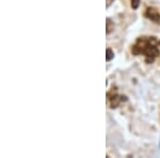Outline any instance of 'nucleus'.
<instances>
[{
    "instance_id": "nucleus-1",
    "label": "nucleus",
    "mask_w": 160,
    "mask_h": 158,
    "mask_svg": "<svg viewBox=\"0 0 160 158\" xmlns=\"http://www.w3.org/2000/svg\"><path fill=\"white\" fill-rule=\"evenodd\" d=\"M131 51L135 56H145L146 62L152 63L154 59L159 56V49L157 48V38L154 37H140L132 46Z\"/></svg>"
},
{
    "instance_id": "nucleus-2",
    "label": "nucleus",
    "mask_w": 160,
    "mask_h": 158,
    "mask_svg": "<svg viewBox=\"0 0 160 158\" xmlns=\"http://www.w3.org/2000/svg\"><path fill=\"white\" fill-rule=\"evenodd\" d=\"M122 97L121 95L118 94L117 92V89L114 90V91H111V92H108L107 94V99L108 102H109V105H110V108H112V109H114V108H118V106H120V104L122 103Z\"/></svg>"
},
{
    "instance_id": "nucleus-3",
    "label": "nucleus",
    "mask_w": 160,
    "mask_h": 158,
    "mask_svg": "<svg viewBox=\"0 0 160 158\" xmlns=\"http://www.w3.org/2000/svg\"><path fill=\"white\" fill-rule=\"evenodd\" d=\"M144 16L146 18H148L149 20H152L153 23L160 25V13L158 12V10L154 7H148V9L144 12Z\"/></svg>"
},
{
    "instance_id": "nucleus-4",
    "label": "nucleus",
    "mask_w": 160,
    "mask_h": 158,
    "mask_svg": "<svg viewBox=\"0 0 160 158\" xmlns=\"http://www.w3.org/2000/svg\"><path fill=\"white\" fill-rule=\"evenodd\" d=\"M113 29H114L113 23L111 22L110 18H107V22H106V33H107V34H110V33L113 31Z\"/></svg>"
},
{
    "instance_id": "nucleus-5",
    "label": "nucleus",
    "mask_w": 160,
    "mask_h": 158,
    "mask_svg": "<svg viewBox=\"0 0 160 158\" xmlns=\"http://www.w3.org/2000/svg\"><path fill=\"white\" fill-rule=\"evenodd\" d=\"M113 58H114V53H113V50L111 48H107V50H106V60H107V62H109L112 60Z\"/></svg>"
},
{
    "instance_id": "nucleus-6",
    "label": "nucleus",
    "mask_w": 160,
    "mask_h": 158,
    "mask_svg": "<svg viewBox=\"0 0 160 158\" xmlns=\"http://www.w3.org/2000/svg\"><path fill=\"white\" fill-rule=\"evenodd\" d=\"M140 2L141 0H130V6L133 10H137L140 7Z\"/></svg>"
},
{
    "instance_id": "nucleus-7",
    "label": "nucleus",
    "mask_w": 160,
    "mask_h": 158,
    "mask_svg": "<svg viewBox=\"0 0 160 158\" xmlns=\"http://www.w3.org/2000/svg\"><path fill=\"white\" fill-rule=\"evenodd\" d=\"M113 1H114V0H107V8H109L110 4L112 3Z\"/></svg>"
},
{
    "instance_id": "nucleus-8",
    "label": "nucleus",
    "mask_w": 160,
    "mask_h": 158,
    "mask_svg": "<svg viewBox=\"0 0 160 158\" xmlns=\"http://www.w3.org/2000/svg\"><path fill=\"white\" fill-rule=\"evenodd\" d=\"M159 45H160V41H159Z\"/></svg>"
}]
</instances>
